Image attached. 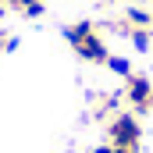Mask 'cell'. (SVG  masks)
Listing matches in <instances>:
<instances>
[{"instance_id": "9c48e42d", "label": "cell", "mask_w": 153, "mask_h": 153, "mask_svg": "<svg viewBox=\"0 0 153 153\" xmlns=\"http://www.w3.org/2000/svg\"><path fill=\"white\" fill-rule=\"evenodd\" d=\"M103 4H114V0H103Z\"/></svg>"}, {"instance_id": "7a4b0ae2", "label": "cell", "mask_w": 153, "mask_h": 153, "mask_svg": "<svg viewBox=\"0 0 153 153\" xmlns=\"http://www.w3.org/2000/svg\"><path fill=\"white\" fill-rule=\"evenodd\" d=\"M139 139H143V128H139L135 111L114 114L107 121V143H111L114 150H139Z\"/></svg>"}, {"instance_id": "52a82bcc", "label": "cell", "mask_w": 153, "mask_h": 153, "mask_svg": "<svg viewBox=\"0 0 153 153\" xmlns=\"http://www.w3.org/2000/svg\"><path fill=\"white\" fill-rule=\"evenodd\" d=\"M7 46H14V39L7 36V32H0V53H4V50H7Z\"/></svg>"}, {"instance_id": "277c9868", "label": "cell", "mask_w": 153, "mask_h": 153, "mask_svg": "<svg viewBox=\"0 0 153 153\" xmlns=\"http://www.w3.org/2000/svg\"><path fill=\"white\" fill-rule=\"evenodd\" d=\"M11 11H22V14H29V18H39L43 14V0H4Z\"/></svg>"}, {"instance_id": "3957f363", "label": "cell", "mask_w": 153, "mask_h": 153, "mask_svg": "<svg viewBox=\"0 0 153 153\" xmlns=\"http://www.w3.org/2000/svg\"><path fill=\"white\" fill-rule=\"evenodd\" d=\"M125 100H128V107L135 111V114H150L153 111V82L146 75H132L125 78Z\"/></svg>"}, {"instance_id": "5b68a950", "label": "cell", "mask_w": 153, "mask_h": 153, "mask_svg": "<svg viewBox=\"0 0 153 153\" xmlns=\"http://www.w3.org/2000/svg\"><path fill=\"white\" fill-rule=\"evenodd\" d=\"M125 36L132 39V46H135V50H150V43H153V29H128Z\"/></svg>"}, {"instance_id": "8992f818", "label": "cell", "mask_w": 153, "mask_h": 153, "mask_svg": "<svg viewBox=\"0 0 153 153\" xmlns=\"http://www.w3.org/2000/svg\"><path fill=\"white\" fill-rule=\"evenodd\" d=\"M103 68H111V71H114V75H121V78H128V75H132V64H128L125 57H114V53L107 57V64H103Z\"/></svg>"}, {"instance_id": "ba28073f", "label": "cell", "mask_w": 153, "mask_h": 153, "mask_svg": "<svg viewBox=\"0 0 153 153\" xmlns=\"http://www.w3.org/2000/svg\"><path fill=\"white\" fill-rule=\"evenodd\" d=\"M117 153H139V150H117Z\"/></svg>"}, {"instance_id": "6da1fadb", "label": "cell", "mask_w": 153, "mask_h": 153, "mask_svg": "<svg viewBox=\"0 0 153 153\" xmlns=\"http://www.w3.org/2000/svg\"><path fill=\"white\" fill-rule=\"evenodd\" d=\"M64 39L71 43V50H75L82 61H89V64H107V43L100 39L96 32V25L93 22H71L68 29H64Z\"/></svg>"}]
</instances>
